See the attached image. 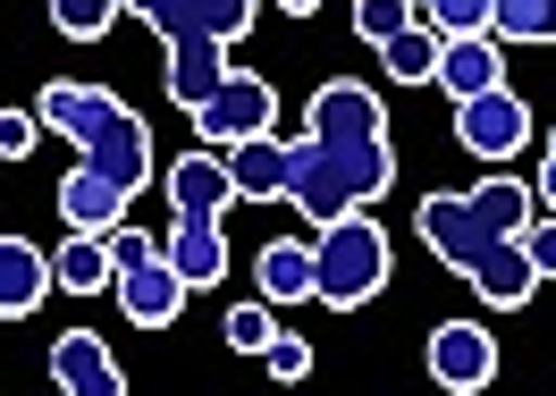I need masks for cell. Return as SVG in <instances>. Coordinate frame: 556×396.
<instances>
[{"label":"cell","mask_w":556,"mask_h":396,"mask_svg":"<svg viewBox=\"0 0 556 396\" xmlns=\"http://www.w3.org/2000/svg\"><path fill=\"white\" fill-rule=\"evenodd\" d=\"M414 228H421V245L439 253L447 270H464V279H472V295H481L489 312H522V304L540 295V270H531L522 237H506V228H497L472 194H421Z\"/></svg>","instance_id":"6da1fadb"},{"label":"cell","mask_w":556,"mask_h":396,"mask_svg":"<svg viewBox=\"0 0 556 396\" xmlns=\"http://www.w3.org/2000/svg\"><path fill=\"white\" fill-rule=\"evenodd\" d=\"M35 118L51 127V136H68L76 161H85V169H102V178H118L127 194H143V186H152V127H143L136 110L110 93V85L51 76V85H42V102H35Z\"/></svg>","instance_id":"7a4b0ae2"},{"label":"cell","mask_w":556,"mask_h":396,"mask_svg":"<svg viewBox=\"0 0 556 396\" xmlns=\"http://www.w3.org/2000/svg\"><path fill=\"white\" fill-rule=\"evenodd\" d=\"M388 186H396V144L388 136H363V144H338V136H295L287 144V194L278 203H295V212L329 228V219L346 212H371Z\"/></svg>","instance_id":"3957f363"},{"label":"cell","mask_w":556,"mask_h":396,"mask_svg":"<svg viewBox=\"0 0 556 396\" xmlns=\"http://www.w3.org/2000/svg\"><path fill=\"white\" fill-rule=\"evenodd\" d=\"M313 253H320V304L329 312H363L371 295L396 279V245H388V228L371 212H346V219H329L313 237Z\"/></svg>","instance_id":"277c9868"},{"label":"cell","mask_w":556,"mask_h":396,"mask_svg":"<svg viewBox=\"0 0 556 396\" xmlns=\"http://www.w3.org/2000/svg\"><path fill=\"white\" fill-rule=\"evenodd\" d=\"M270 127H278V93H270V76H253V68H228V85L194 110V144H211V152H237L253 136H270Z\"/></svg>","instance_id":"5b68a950"},{"label":"cell","mask_w":556,"mask_h":396,"mask_svg":"<svg viewBox=\"0 0 556 396\" xmlns=\"http://www.w3.org/2000/svg\"><path fill=\"white\" fill-rule=\"evenodd\" d=\"M455 144L489 161V169H506L522 144H531V102H522L515 85H497V93H472V102H455Z\"/></svg>","instance_id":"8992f818"},{"label":"cell","mask_w":556,"mask_h":396,"mask_svg":"<svg viewBox=\"0 0 556 396\" xmlns=\"http://www.w3.org/2000/svg\"><path fill=\"white\" fill-rule=\"evenodd\" d=\"M430 380L455 396H481L497 380V337L481 321H439L430 329Z\"/></svg>","instance_id":"52a82bcc"},{"label":"cell","mask_w":556,"mask_h":396,"mask_svg":"<svg viewBox=\"0 0 556 396\" xmlns=\"http://www.w3.org/2000/svg\"><path fill=\"white\" fill-rule=\"evenodd\" d=\"M304 127H313V136H338V144H363V136H388V110H380L371 85L329 76V85H313V102H304Z\"/></svg>","instance_id":"ba28073f"},{"label":"cell","mask_w":556,"mask_h":396,"mask_svg":"<svg viewBox=\"0 0 556 396\" xmlns=\"http://www.w3.org/2000/svg\"><path fill=\"white\" fill-rule=\"evenodd\" d=\"M186 270H177L169 253H152V261H136V270H118V312L136 329H169L177 312H186Z\"/></svg>","instance_id":"9c48e42d"},{"label":"cell","mask_w":556,"mask_h":396,"mask_svg":"<svg viewBox=\"0 0 556 396\" xmlns=\"http://www.w3.org/2000/svg\"><path fill=\"white\" fill-rule=\"evenodd\" d=\"M51 388H68V396H127V371H118V355H110V337L68 329V337H51Z\"/></svg>","instance_id":"30bf717a"},{"label":"cell","mask_w":556,"mask_h":396,"mask_svg":"<svg viewBox=\"0 0 556 396\" xmlns=\"http://www.w3.org/2000/svg\"><path fill=\"white\" fill-rule=\"evenodd\" d=\"M161 194H169V212H228L244 203L237 194V169H228V152H177L169 169H161Z\"/></svg>","instance_id":"8fae6325"},{"label":"cell","mask_w":556,"mask_h":396,"mask_svg":"<svg viewBox=\"0 0 556 396\" xmlns=\"http://www.w3.org/2000/svg\"><path fill=\"white\" fill-rule=\"evenodd\" d=\"M161 253L186 270V288H194V295L228 279V228H219V212H177L169 237H161Z\"/></svg>","instance_id":"7c38bea8"},{"label":"cell","mask_w":556,"mask_h":396,"mask_svg":"<svg viewBox=\"0 0 556 396\" xmlns=\"http://www.w3.org/2000/svg\"><path fill=\"white\" fill-rule=\"evenodd\" d=\"M127 203H136V194H127L118 178H102V169H85V161L60 178V219H68V228H85V237L127 228Z\"/></svg>","instance_id":"4fadbf2b"},{"label":"cell","mask_w":556,"mask_h":396,"mask_svg":"<svg viewBox=\"0 0 556 396\" xmlns=\"http://www.w3.org/2000/svg\"><path fill=\"white\" fill-rule=\"evenodd\" d=\"M253 288L270 295V304H304V295L320 288V253L304 245V237H278V245L253 253Z\"/></svg>","instance_id":"5bb4252c"},{"label":"cell","mask_w":556,"mask_h":396,"mask_svg":"<svg viewBox=\"0 0 556 396\" xmlns=\"http://www.w3.org/2000/svg\"><path fill=\"white\" fill-rule=\"evenodd\" d=\"M497 76H506V42H497V35H447L439 85H447L455 102H472V93H497Z\"/></svg>","instance_id":"9a60e30c"},{"label":"cell","mask_w":556,"mask_h":396,"mask_svg":"<svg viewBox=\"0 0 556 396\" xmlns=\"http://www.w3.org/2000/svg\"><path fill=\"white\" fill-rule=\"evenodd\" d=\"M51 279H60V295H118V253H110V237L68 228V245L51 253Z\"/></svg>","instance_id":"2e32d148"},{"label":"cell","mask_w":556,"mask_h":396,"mask_svg":"<svg viewBox=\"0 0 556 396\" xmlns=\"http://www.w3.org/2000/svg\"><path fill=\"white\" fill-rule=\"evenodd\" d=\"M42 288H60L51 261H42V245H35V237H0V312L26 321V312L42 304Z\"/></svg>","instance_id":"e0dca14e"},{"label":"cell","mask_w":556,"mask_h":396,"mask_svg":"<svg viewBox=\"0 0 556 396\" xmlns=\"http://www.w3.org/2000/svg\"><path fill=\"white\" fill-rule=\"evenodd\" d=\"M439 60H447V35L439 26H405V35L380 42V68L396 85H439Z\"/></svg>","instance_id":"ac0fdd59"},{"label":"cell","mask_w":556,"mask_h":396,"mask_svg":"<svg viewBox=\"0 0 556 396\" xmlns=\"http://www.w3.org/2000/svg\"><path fill=\"white\" fill-rule=\"evenodd\" d=\"M228 169H237V194H244V203H270V194H287V144H278V136L237 144V152H228Z\"/></svg>","instance_id":"d6986e66"},{"label":"cell","mask_w":556,"mask_h":396,"mask_svg":"<svg viewBox=\"0 0 556 396\" xmlns=\"http://www.w3.org/2000/svg\"><path fill=\"white\" fill-rule=\"evenodd\" d=\"M489 35L497 42H556V0H497Z\"/></svg>","instance_id":"ffe728a7"},{"label":"cell","mask_w":556,"mask_h":396,"mask_svg":"<svg viewBox=\"0 0 556 396\" xmlns=\"http://www.w3.org/2000/svg\"><path fill=\"white\" fill-rule=\"evenodd\" d=\"M118 9H127V0H51V26H60L68 42H102Z\"/></svg>","instance_id":"44dd1931"},{"label":"cell","mask_w":556,"mask_h":396,"mask_svg":"<svg viewBox=\"0 0 556 396\" xmlns=\"http://www.w3.org/2000/svg\"><path fill=\"white\" fill-rule=\"evenodd\" d=\"M414 9L439 35H489V17H497V0H414Z\"/></svg>","instance_id":"7402d4cb"},{"label":"cell","mask_w":556,"mask_h":396,"mask_svg":"<svg viewBox=\"0 0 556 396\" xmlns=\"http://www.w3.org/2000/svg\"><path fill=\"white\" fill-rule=\"evenodd\" d=\"M405 26H421V9L414 0H354V35L380 51L388 35H405Z\"/></svg>","instance_id":"603a6c76"},{"label":"cell","mask_w":556,"mask_h":396,"mask_svg":"<svg viewBox=\"0 0 556 396\" xmlns=\"http://www.w3.org/2000/svg\"><path fill=\"white\" fill-rule=\"evenodd\" d=\"M219 337H228L237 355H262V346H270V337H278V321H270V295H253V304H237Z\"/></svg>","instance_id":"cb8c5ba5"},{"label":"cell","mask_w":556,"mask_h":396,"mask_svg":"<svg viewBox=\"0 0 556 396\" xmlns=\"http://www.w3.org/2000/svg\"><path fill=\"white\" fill-rule=\"evenodd\" d=\"M186 9H194V26H203V35H219V42H237L244 26L262 17V0H186Z\"/></svg>","instance_id":"d4e9b609"},{"label":"cell","mask_w":556,"mask_h":396,"mask_svg":"<svg viewBox=\"0 0 556 396\" xmlns=\"http://www.w3.org/2000/svg\"><path fill=\"white\" fill-rule=\"evenodd\" d=\"M262 362H270V380H313V337H287L278 329L270 346H262Z\"/></svg>","instance_id":"484cf974"},{"label":"cell","mask_w":556,"mask_h":396,"mask_svg":"<svg viewBox=\"0 0 556 396\" xmlns=\"http://www.w3.org/2000/svg\"><path fill=\"white\" fill-rule=\"evenodd\" d=\"M522 253H531V270H540V279H556V212H540L531 228H522Z\"/></svg>","instance_id":"4316f807"},{"label":"cell","mask_w":556,"mask_h":396,"mask_svg":"<svg viewBox=\"0 0 556 396\" xmlns=\"http://www.w3.org/2000/svg\"><path fill=\"white\" fill-rule=\"evenodd\" d=\"M35 136H42L35 110H9V118H0V152H9V161H26V152H35Z\"/></svg>","instance_id":"83f0119b"},{"label":"cell","mask_w":556,"mask_h":396,"mask_svg":"<svg viewBox=\"0 0 556 396\" xmlns=\"http://www.w3.org/2000/svg\"><path fill=\"white\" fill-rule=\"evenodd\" d=\"M110 253H118V270H136V261L161 253V237H143V228H110Z\"/></svg>","instance_id":"f1b7e54d"},{"label":"cell","mask_w":556,"mask_h":396,"mask_svg":"<svg viewBox=\"0 0 556 396\" xmlns=\"http://www.w3.org/2000/svg\"><path fill=\"white\" fill-rule=\"evenodd\" d=\"M540 212H556V136L540 144Z\"/></svg>","instance_id":"f546056e"},{"label":"cell","mask_w":556,"mask_h":396,"mask_svg":"<svg viewBox=\"0 0 556 396\" xmlns=\"http://www.w3.org/2000/svg\"><path fill=\"white\" fill-rule=\"evenodd\" d=\"M161 9H177V0H127V17H143V26H152Z\"/></svg>","instance_id":"4dcf8cb0"},{"label":"cell","mask_w":556,"mask_h":396,"mask_svg":"<svg viewBox=\"0 0 556 396\" xmlns=\"http://www.w3.org/2000/svg\"><path fill=\"white\" fill-rule=\"evenodd\" d=\"M278 9H295V17H313V9H320V0H278Z\"/></svg>","instance_id":"1f68e13d"}]
</instances>
